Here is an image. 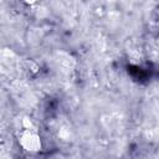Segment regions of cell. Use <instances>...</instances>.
Listing matches in <instances>:
<instances>
[{
    "label": "cell",
    "instance_id": "cell-1",
    "mask_svg": "<svg viewBox=\"0 0 159 159\" xmlns=\"http://www.w3.org/2000/svg\"><path fill=\"white\" fill-rule=\"evenodd\" d=\"M21 144L26 148V150H31V152L37 150L39 147L41 145L40 139L32 132H26V133L22 134V137H21Z\"/></svg>",
    "mask_w": 159,
    "mask_h": 159
}]
</instances>
